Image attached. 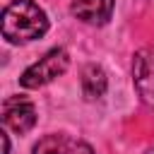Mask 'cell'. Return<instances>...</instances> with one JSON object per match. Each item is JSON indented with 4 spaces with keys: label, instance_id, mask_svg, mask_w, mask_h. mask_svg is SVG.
Instances as JSON below:
<instances>
[{
    "label": "cell",
    "instance_id": "1",
    "mask_svg": "<svg viewBox=\"0 0 154 154\" xmlns=\"http://www.w3.org/2000/svg\"><path fill=\"white\" fill-rule=\"evenodd\" d=\"M48 31V17L34 0H12L2 12V36L10 43H26Z\"/></svg>",
    "mask_w": 154,
    "mask_h": 154
},
{
    "label": "cell",
    "instance_id": "2",
    "mask_svg": "<svg viewBox=\"0 0 154 154\" xmlns=\"http://www.w3.org/2000/svg\"><path fill=\"white\" fill-rule=\"evenodd\" d=\"M67 65H70L67 51H65V48H53V51H48L38 63H34L31 67H26L24 75L19 77V82H22L24 89H38V87L53 82L55 77H60V75L67 70Z\"/></svg>",
    "mask_w": 154,
    "mask_h": 154
},
{
    "label": "cell",
    "instance_id": "3",
    "mask_svg": "<svg viewBox=\"0 0 154 154\" xmlns=\"http://www.w3.org/2000/svg\"><path fill=\"white\" fill-rule=\"evenodd\" d=\"M2 123H5V128L14 130L17 135L29 132L34 128V123H36V108H34V103L29 99H24V96H10V99H5V103H2Z\"/></svg>",
    "mask_w": 154,
    "mask_h": 154
},
{
    "label": "cell",
    "instance_id": "4",
    "mask_svg": "<svg viewBox=\"0 0 154 154\" xmlns=\"http://www.w3.org/2000/svg\"><path fill=\"white\" fill-rule=\"evenodd\" d=\"M132 79L142 96V101L154 111V53L140 51L132 63Z\"/></svg>",
    "mask_w": 154,
    "mask_h": 154
},
{
    "label": "cell",
    "instance_id": "5",
    "mask_svg": "<svg viewBox=\"0 0 154 154\" xmlns=\"http://www.w3.org/2000/svg\"><path fill=\"white\" fill-rule=\"evenodd\" d=\"M34 154H94V149L72 135L53 132V135L41 137L34 144Z\"/></svg>",
    "mask_w": 154,
    "mask_h": 154
},
{
    "label": "cell",
    "instance_id": "6",
    "mask_svg": "<svg viewBox=\"0 0 154 154\" xmlns=\"http://www.w3.org/2000/svg\"><path fill=\"white\" fill-rule=\"evenodd\" d=\"M113 2L116 0H75L72 2V14L87 24H106L113 14Z\"/></svg>",
    "mask_w": 154,
    "mask_h": 154
},
{
    "label": "cell",
    "instance_id": "7",
    "mask_svg": "<svg viewBox=\"0 0 154 154\" xmlns=\"http://www.w3.org/2000/svg\"><path fill=\"white\" fill-rule=\"evenodd\" d=\"M106 87H108V79H106V72L99 65H87L82 70V91L89 101L101 99L106 94Z\"/></svg>",
    "mask_w": 154,
    "mask_h": 154
},
{
    "label": "cell",
    "instance_id": "8",
    "mask_svg": "<svg viewBox=\"0 0 154 154\" xmlns=\"http://www.w3.org/2000/svg\"><path fill=\"white\" fill-rule=\"evenodd\" d=\"M2 144H5V154H10V140H7V135H2Z\"/></svg>",
    "mask_w": 154,
    "mask_h": 154
},
{
    "label": "cell",
    "instance_id": "9",
    "mask_svg": "<svg viewBox=\"0 0 154 154\" xmlns=\"http://www.w3.org/2000/svg\"><path fill=\"white\" fill-rule=\"evenodd\" d=\"M144 154H154V149H147V152H144Z\"/></svg>",
    "mask_w": 154,
    "mask_h": 154
}]
</instances>
